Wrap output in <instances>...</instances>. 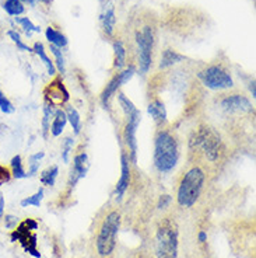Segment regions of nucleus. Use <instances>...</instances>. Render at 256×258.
<instances>
[{"instance_id":"f257e3e1","label":"nucleus","mask_w":256,"mask_h":258,"mask_svg":"<svg viewBox=\"0 0 256 258\" xmlns=\"http://www.w3.org/2000/svg\"><path fill=\"white\" fill-rule=\"evenodd\" d=\"M178 162V146L174 136L168 132H160L155 138L154 166L160 173H168Z\"/></svg>"},{"instance_id":"f03ea898","label":"nucleus","mask_w":256,"mask_h":258,"mask_svg":"<svg viewBox=\"0 0 256 258\" xmlns=\"http://www.w3.org/2000/svg\"><path fill=\"white\" fill-rule=\"evenodd\" d=\"M203 183H204V173L202 169L193 167L192 170H189L179 184V190H178L179 205L185 208L193 206L200 197Z\"/></svg>"},{"instance_id":"7ed1b4c3","label":"nucleus","mask_w":256,"mask_h":258,"mask_svg":"<svg viewBox=\"0 0 256 258\" xmlns=\"http://www.w3.org/2000/svg\"><path fill=\"white\" fill-rule=\"evenodd\" d=\"M121 224V215L116 211L111 212L102 223L97 237V251L101 257H108L116 244V234Z\"/></svg>"},{"instance_id":"20e7f679","label":"nucleus","mask_w":256,"mask_h":258,"mask_svg":"<svg viewBox=\"0 0 256 258\" xmlns=\"http://www.w3.org/2000/svg\"><path fill=\"white\" fill-rule=\"evenodd\" d=\"M155 251L158 258H176L178 255V230L172 222H165L157 231Z\"/></svg>"},{"instance_id":"39448f33","label":"nucleus","mask_w":256,"mask_h":258,"mask_svg":"<svg viewBox=\"0 0 256 258\" xmlns=\"http://www.w3.org/2000/svg\"><path fill=\"white\" fill-rule=\"evenodd\" d=\"M118 100L121 104L122 109L128 116V123L125 128V141L128 145L129 150L132 153V160L136 162V152H137V143H136V129L140 122V111L133 105V102L125 97V94H118Z\"/></svg>"},{"instance_id":"423d86ee","label":"nucleus","mask_w":256,"mask_h":258,"mask_svg":"<svg viewBox=\"0 0 256 258\" xmlns=\"http://www.w3.org/2000/svg\"><path fill=\"white\" fill-rule=\"evenodd\" d=\"M197 77L202 80L206 87L211 90H224V88H231L234 86V82L228 72H225L220 66H210L204 69L197 75Z\"/></svg>"},{"instance_id":"0eeeda50","label":"nucleus","mask_w":256,"mask_h":258,"mask_svg":"<svg viewBox=\"0 0 256 258\" xmlns=\"http://www.w3.org/2000/svg\"><path fill=\"white\" fill-rule=\"evenodd\" d=\"M190 146L196 148V149H202L206 153V157L209 159L210 162H214L218 157L220 139L209 129H203L202 132H199L196 135L195 139H192Z\"/></svg>"},{"instance_id":"6e6552de","label":"nucleus","mask_w":256,"mask_h":258,"mask_svg":"<svg viewBox=\"0 0 256 258\" xmlns=\"http://www.w3.org/2000/svg\"><path fill=\"white\" fill-rule=\"evenodd\" d=\"M153 31L146 27L142 33L137 34V45H139V66L142 73H147L151 66V49H153Z\"/></svg>"},{"instance_id":"1a4fd4ad","label":"nucleus","mask_w":256,"mask_h":258,"mask_svg":"<svg viewBox=\"0 0 256 258\" xmlns=\"http://www.w3.org/2000/svg\"><path fill=\"white\" fill-rule=\"evenodd\" d=\"M221 107L225 111L235 112V111H250L252 109V104L243 95H229V97H225L222 100Z\"/></svg>"},{"instance_id":"9d476101","label":"nucleus","mask_w":256,"mask_h":258,"mask_svg":"<svg viewBox=\"0 0 256 258\" xmlns=\"http://www.w3.org/2000/svg\"><path fill=\"white\" fill-rule=\"evenodd\" d=\"M88 170L87 163V155L86 153H80L74 157L73 170H72V176H70V187H74L77 181L86 176V173Z\"/></svg>"},{"instance_id":"9b49d317","label":"nucleus","mask_w":256,"mask_h":258,"mask_svg":"<svg viewBox=\"0 0 256 258\" xmlns=\"http://www.w3.org/2000/svg\"><path fill=\"white\" fill-rule=\"evenodd\" d=\"M121 166H122V174L119 181L116 184V195L121 198L125 191L128 190L129 183H130V164H129V159L125 153H122L121 156Z\"/></svg>"},{"instance_id":"f8f14e48","label":"nucleus","mask_w":256,"mask_h":258,"mask_svg":"<svg viewBox=\"0 0 256 258\" xmlns=\"http://www.w3.org/2000/svg\"><path fill=\"white\" fill-rule=\"evenodd\" d=\"M101 20H102V26H104V30H105V33L108 35H112L114 33V28H115V10H114V6L108 3L107 6L104 7V13L101 16Z\"/></svg>"},{"instance_id":"ddd939ff","label":"nucleus","mask_w":256,"mask_h":258,"mask_svg":"<svg viewBox=\"0 0 256 258\" xmlns=\"http://www.w3.org/2000/svg\"><path fill=\"white\" fill-rule=\"evenodd\" d=\"M148 114L154 118L157 123L165 122V119H167V111H165V107L160 100H155L148 105Z\"/></svg>"},{"instance_id":"4468645a","label":"nucleus","mask_w":256,"mask_h":258,"mask_svg":"<svg viewBox=\"0 0 256 258\" xmlns=\"http://www.w3.org/2000/svg\"><path fill=\"white\" fill-rule=\"evenodd\" d=\"M55 118L52 121V125H51V132L54 136L62 135L63 129L66 126V122H68V116H66V112L62 111V109H58L54 114Z\"/></svg>"},{"instance_id":"2eb2a0df","label":"nucleus","mask_w":256,"mask_h":258,"mask_svg":"<svg viewBox=\"0 0 256 258\" xmlns=\"http://www.w3.org/2000/svg\"><path fill=\"white\" fill-rule=\"evenodd\" d=\"M45 35H47V40L51 42V45H55L58 48H63L68 45V38L65 35L56 31L55 28L48 27L47 31H45Z\"/></svg>"},{"instance_id":"dca6fc26","label":"nucleus","mask_w":256,"mask_h":258,"mask_svg":"<svg viewBox=\"0 0 256 258\" xmlns=\"http://www.w3.org/2000/svg\"><path fill=\"white\" fill-rule=\"evenodd\" d=\"M33 51H35V54L40 56L41 59H42V62H44V65L47 66V70L48 73L51 76H54L55 73H56V69H55V65L54 62L51 61V58H48V55L45 54V49H44V45L41 44V42H37L34 45V49Z\"/></svg>"},{"instance_id":"f3484780","label":"nucleus","mask_w":256,"mask_h":258,"mask_svg":"<svg viewBox=\"0 0 256 258\" xmlns=\"http://www.w3.org/2000/svg\"><path fill=\"white\" fill-rule=\"evenodd\" d=\"M185 58H183L182 55L176 54L174 51H171V49H167V51H164V54H162V59H161V63H160V68L161 69H165L168 68V66H172L174 63H178V62L183 61Z\"/></svg>"},{"instance_id":"a211bd4d","label":"nucleus","mask_w":256,"mask_h":258,"mask_svg":"<svg viewBox=\"0 0 256 258\" xmlns=\"http://www.w3.org/2000/svg\"><path fill=\"white\" fill-rule=\"evenodd\" d=\"M3 9L6 10L7 14L10 16H20L26 12L24 3L21 0H6L3 3Z\"/></svg>"},{"instance_id":"6ab92c4d","label":"nucleus","mask_w":256,"mask_h":258,"mask_svg":"<svg viewBox=\"0 0 256 258\" xmlns=\"http://www.w3.org/2000/svg\"><path fill=\"white\" fill-rule=\"evenodd\" d=\"M115 49V68L118 70H121L125 66V62H126V51H125V47L122 41H116L114 44Z\"/></svg>"},{"instance_id":"aec40b11","label":"nucleus","mask_w":256,"mask_h":258,"mask_svg":"<svg viewBox=\"0 0 256 258\" xmlns=\"http://www.w3.org/2000/svg\"><path fill=\"white\" fill-rule=\"evenodd\" d=\"M10 171H12V177L20 180V178H26L27 177V173L23 167V160H21V156H14L10 162Z\"/></svg>"},{"instance_id":"412c9836","label":"nucleus","mask_w":256,"mask_h":258,"mask_svg":"<svg viewBox=\"0 0 256 258\" xmlns=\"http://www.w3.org/2000/svg\"><path fill=\"white\" fill-rule=\"evenodd\" d=\"M119 86H122L121 80H119V76L114 77V79L109 82V84H107V87H105V90H104V93H102L101 95V100L104 105H107V102L109 101V98L112 97V94L118 90Z\"/></svg>"},{"instance_id":"4be33fe9","label":"nucleus","mask_w":256,"mask_h":258,"mask_svg":"<svg viewBox=\"0 0 256 258\" xmlns=\"http://www.w3.org/2000/svg\"><path fill=\"white\" fill-rule=\"evenodd\" d=\"M58 173H59V169L56 166L49 167V169H47L41 174V183L44 184V185H48V187H52L55 184L56 177H58Z\"/></svg>"},{"instance_id":"5701e85b","label":"nucleus","mask_w":256,"mask_h":258,"mask_svg":"<svg viewBox=\"0 0 256 258\" xmlns=\"http://www.w3.org/2000/svg\"><path fill=\"white\" fill-rule=\"evenodd\" d=\"M66 116H68V121H70V123H72V128L74 129V134L79 135L81 129V119L79 112L73 107H69L68 111H66Z\"/></svg>"},{"instance_id":"b1692460","label":"nucleus","mask_w":256,"mask_h":258,"mask_svg":"<svg viewBox=\"0 0 256 258\" xmlns=\"http://www.w3.org/2000/svg\"><path fill=\"white\" fill-rule=\"evenodd\" d=\"M42 198H44V190L41 188L40 191L35 192L34 195L23 199V201H21V206H23V208H27V206H37V208H40L41 202H42Z\"/></svg>"},{"instance_id":"393cba45","label":"nucleus","mask_w":256,"mask_h":258,"mask_svg":"<svg viewBox=\"0 0 256 258\" xmlns=\"http://www.w3.org/2000/svg\"><path fill=\"white\" fill-rule=\"evenodd\" d=\"M44 156H45V155H44V152H40V153H35V155H33V156H30V159H28L30 170H28L27 177H33L37 174V171L40 170V160Z\"/></svg>"},{"instance_id":"a878e982","label":"nucleus","mask_w":256,"mask_h":258,"mask_svg":"<svg viewBox=\"0 0 256 258\" xmlns=\"http://www.w3.org/2000/svg\"><path fill=\"white\" fill-rule=\"evenodd\" d=\"M16 21L27 31V34H31L33 31H34V33H40L41 31V28L34 26V24L31 23V20H28L27 17H23V19H17V17H16Z\"/></svg>"},{"instance_id":"bb28decb","label":"nucleus","mask_w":256,"mask_h":258,"mask_svg":"<svg viewBox=\"0 0 256 258\" xmlns=\"http://www.w3.org/2000/svg\"><path fill=\"white\" fill-rule=\"evenodd\" d=\"M51 52L55 55L56 58V65H58V69L61 70L62 73H65V59H63V55H62L61 48L55 47V45H51Z\"/></svg>"},{"instance_id":"cd10ccee","label":"nucleus","mask_w":256,"mask_h":258,"mask_svg":"<svg viewBox=\"0 0 256 258\" xmlns=\"http://www.w3.org/2000/svg\"><path fill=\"white\" fill-rule=\"evenodd\" d=\"M0 109L5 114H12V112H14V105L2 91H0Z\"/></svg>"},{"instance_id":"c85d7f7f","label":"nucleus","mask_w":256,"mask_h":258,"mask_svg":"<svg viewBox=\"0 0 256 258\" xmlns=\"http://www.w3.org/2000/svg\"><path fill=\"white\" fill-rule=\"evenodd\" d=\"M7 35H9L14 42H16V45L19 47V49H21V51H33V49L28 47V45H26L24 42L21 41L20 34H19V33H16V31H13V30H10V31L7 33Z\"/></svg>"},{"instance_id":"c756f323","label":"nucleus","mask_w":256,"mask_h":258,"mask_svg":"<svg viewBox=\"0 0 256 258\" xmlns=\"http://www.w3.org/2000/svg\"><path fill=\"white\" fill-rule=\"evenodd\" d=\"M73 143L74 141L72 138H68L65 143H63V153H62V159H63V162L65 163H68L69 162V153H70V150L73 148Z\"/></svg>"},{"instance_id":"7c9ffc66","label":"nucleus","mask_w":256,"mask_h":258,"mask_svg":"<svg viewBox=\"0 0 256 258\" xmlns=\"http://www.w3.org/2000/svg\"><path fill=\"white\" fill-rule=\"evenodd\" d=\"M10 180H12V171H10V169H7V167L0 164V187L3 184L9 183Z\"/></svg>"},{"instance_id":"2f4dec72","label":"nucleus","mask_w":256,"mask_h":258,"mask_svg":"<svg viewBox=\"0 0 256 258\" xmlns=\"http://www.w3.org/2000/svg\"><path fill=\"white\" fill-rule=\"evenodd\" d=\"M52 115H54V109H52V107L47 105L45 109H44V121H42V125H44V132H47L48 129H49V119H51V116Z\"/></svg>"},{"instance_id":"473e14b6","label":"nucleus","mask_w":256,"mask_h":258,"mask_svg":"<svg viewBox=\"0 0 256 258\" xmlns=\"http://www.w3.org/2000/svg\"><path fill=\"white\" fill-rule=\"evenodd\" d=\"M135 75V68H130L126 69L125 72H122V73H119V80H121V84H125L126 82H129L130 79H132V76Z\"/></svg>"},{"instance_id":"72a5a7b5","label":"nucleus","mask_w":256,"mask_h":258,"mask_svg":"<svg viewBox=\"0 0 256 258\" xmlns=\"http://www.w3.org/2000/svg\"><path fill=\"white\" fill-rule=\"evenodd\" d=\"M5 226L7 229H16L19 226V217H16L14 215H6L5 216Z\"/></svg>"},{"instance_id":"f704fd0d","label":"nucleus","mask_w":256,"mask_h":258,"mask_svg":"<svg viewBox=\"0 0 256 258\" xmlns=\"http://www.w3.org/2000/svg\"><path fill=\"white\" fill-rule=\"evenodd\" d=\"M169 202H171V197H169V195H162V197L160 198V202H158V208H160V209H165L169 205Z\"/></svg>"},{"instance_id":"c9c22d12","label":"nucleus","mask_w":256,"mask_h":258,"mask_svg":"<svg viewBox=\"0 0 256 258\" xmlns=\"http://www.w3.org/2000/svg\"><path fill=\"white\" fill-rule=\"evenodd\" d=\"M3 212H5V198L3 195H0V216H3Z\"/></svg>"},{"instance_id":"e433bc0d","label":"nucleus","mask_w":256,"mask_h":258,"mask_svg":"<svg viewBox=\"0 0 256 258\" xmlns=\"http://www.w3.org/2000/svg\"><path fill=\"white\" fill-rule=\"evenodd\" d=\"M206 240H207V234H206L204 231H200V233H199V241H200V243H204Z\"/></svg>"},{"instance_id":"4c0bfd02","label":"nucleus","mask_w":256,"mask_h":258,"mask_svg":"<svg viewBox=\"0 0 256 258\" xmlns=\"http://www.w3.org/2000/svg\"><path fill=\"white\" fill-rule=\"evenodd\" d=\"M250 91H252V97H255L256 93H255V83H252L250 84Z\"/></svg>"},{"instance_id":"58836bf2","label":"nucleus","mask_w":256,"mask_h":258,"mask_svg":"<svg viewBox=\"0 0 256 258\" xmlns=\"http://www.w3.org/2000/svg\"><path fill=\"white\" fill-rule=\"evenodd\" d=\"M21 2H27L28 5H31V6H34L35 5V0H21Z\"/></svg>"},{"instance_id":"ea45409f","label":"nucleus","mask_w":256,"mask_h":258,"mask_svg":"<svg viewBox=\"0 0 256 258\" xmlns=\"http://www.w3.org/2000/svg\"><path fill=\"white\" fill-rule=\"evenodd\" d=\"M101 2H102V0H101Z\"/></svg>"}]
</instances>
